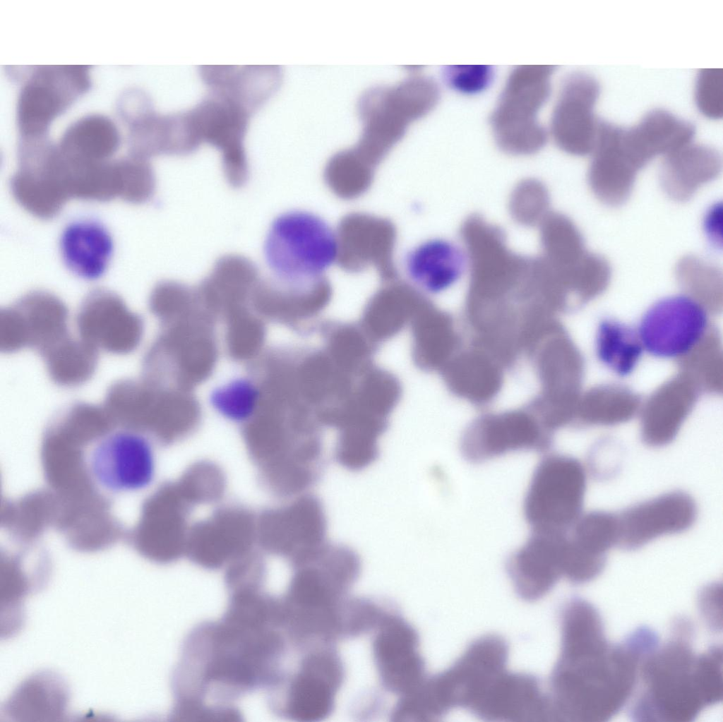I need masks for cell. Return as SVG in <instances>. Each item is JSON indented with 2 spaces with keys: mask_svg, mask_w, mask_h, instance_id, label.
I'll return each instance as SVG.
<instances>
[{
  "mask_svg": "<svg viewBox=\"0 0 723 722\" xmlns=\"http://www.w3.org/2000/svg\"><path fill=\"white\" fill-rule=\"evenodd\" d=\"M721 69H705L700 74L697 102L701 112L712 118L722 114V85Z\"/></svg>",
  "mask_w": 723,
  "mask_h": 722,
  "instance_id": "cell-28",
  "label": "cell"
},
{
  "mask_svg": "<svg viewBox=\"0 0 723 722\" xmlns=\"http://www.w3.org/2000/svg\"><path fill=\"white\" fill-rule=\"evenodd\" d=\"M118 145L119 134L114 124L102 116H90L66 131L58 148L67 161L89 164L107 162Z\"/></svg>",
  "mask_w": 723,
  "mask_h": 722,
  "instance_id": "cell-22",
  "label": "cell"
},
{
  "mask_svg": "<svg viewBox=\"0 0 723 722\" xmlns=\"http://www.w3.org/2000/svg\"><path fill=\"white\" fill-rule=\"evenodd\" d=\"M11 187L17 202L32 215L44 219L56 216L70 198L59 149L25 143Z\"/></svg>",
  "mask_w": 723,
  "mask_h": 722,
  "instance_id": "cell-12",
  "label": "cell"
},
{
  "mask_svg": "<svg viewBox=\"0 0 723 722\" xmlns=\"http://www.w3.org/2000/svg\"><path fill=\"white\" fill-rule=\"evenodd\" d=\"M84 66L40 68L23 88L18 105L20 129L27 139H36L50 121L75 97L88 88Z\"/></svg>",
  "mask_w": 723,
  "mask_h": 722,
  "instance_id": "cell-13",
  "label": "cell"
},
{
  "mask_svg": "<svg viewBox=\"0 0 723 722\" xmlns=\"http://www.w3.org/2000/svg\"><path fill=\"white\" fill-rule=\"evenodd\" d=\"M598 94V84L589 76L577 73L566 80L551 120L552 137L564 150L583 152L597 140L599 125L593 109Z\"/></svg>",
  "mask_w": 723,
  "mask_h": 722,
  "instance_id": "cell-17",
  "label": "cell"
},
{
  "mask_svg": "<svg viewBox=\"0 0 723 722\" xmlns=\"http://www.w3.org/2000/svg\"><path fill=\"white\" fill-rule=\"evenodd\" d=\"M268 668L266 648L254 633L223 618L202 623L184 644L174 675L172 716L234 721L240 716L237 703L264 688Z\"/></svg>",
  "mask_w": 723,
  "mask_h": 722,
  "instance_id": "cell-2",
  "label": "cell"
},
{
  "mask_svg": "<svg viewBox=\"0 0 723 722\" xmlns=\"http://www.w3.org/2000/svg\"><path fill=\"white\" fill-rule=\"evenodd\" d=\"M569 538L593 555L605 558L607 553L619 545L618 515L603 511L582 514L570 529Z\"/></svg>",
  "mask_w": 723,
  "mask_h": 722,
  "instance_id": "cell-24",
  "label": "cell"
},
{
  "mask_svg": "<svg viewBox=\"0 0 723 722\" xmlns=\"http://www.w3.org/2000/svg\"><path fill=\"white\" fill-rule=\"evenodd\" d=\"M261 401L257 385L246 378H235L214 389L210 402L216 411L227 420L244 423L256 414Z\"/></svg>",
  "mask_w": 723,
  "mask_h": 722,
  "instance_id": "cell-25",
  "label": "cell"
},
{
  "mask_svg": "<svg viewBox=\"0 0 723 722\" xmlns=\"http://www.w3.org/2000/svg\"><path fill=\"white\" fill-rule=\"evenodd\" d=\"M551 444L542 423L525 414H510L474 423L462 438L460 450L467 461L477 464L513 451H546Z\"/></svg>",
  "mask_w": 723,
  "mask_h": 722,
  "instance_id": "cell-15",
  "label": "cell"
},
{
  "mask_svg": "<svg viewBox=\"0 0 723 722\" xmlns=\"http://www.w3.org/2000/svg\"><path fill=\"white\" fill-rule=\"evenodd\" d=\"M709 318L705 308L683 294L663 298L642 316L638 333L653 356L674 359L689 353L704 337Z\"/></svg>",
  "mask_w": 723,
  "mask_h": 722,
  "instance_id": "cell-11",
  "label": "cell"
},
{
  "mask_svg": "<svg viewBox=\"0 0 723 722\" xmlns=\"http://www.w3.org/2000/svg\"><path fill=\"white\" fill-rule=\"evenodd\" d=\"M374 630L373 656L382 685L400 697L411 693L426 679L416 630L400 615L388 612Z\"/></svg>",
  "mask_w": 723,
  "mask_h": 722,
  "instance_id": "cell-14",
  "label": "cell"
},
{
  "mask_svg": "<svg viewBox=\"0 0 723 722\" xmlns=\"http://www.w3.org/2000/svg\"><path fill=\"white\" fill-rule=\"evenodd\" d=\"M343 677L337 651L330 644H319L282 673L268 692L269 705L279 715L296 721L321 720L332 712Z\"/></svg>",
  "mask_w": 723,
  "mask_h": 722,
  "instance_id": "cell-7",
  "label": "cell"
},
{
  "mask_svg": "<svg viewBox=\"0 0 723 722\" xmlns=\"http://www.w3.org/2000/svg\"><path fill=\"white\" fill-rule=\"evenodd\" d=\"M279 517L280 549L293 565L304 561L327 543V519L317 496L301 497Z\"/></svg>",
  "mask_w": 723,
  "mask_h": 722,
  "instance_id": "cell-21",
  "label": "cell"
},
{
  "mask_svg": "<svg viewBox=\"0 0 723 722\" xmlns=\"http://www.w3.org/2000/svg\"><path fill=\"white\" fill-rule=\"evenodd\" d=\"M63 262L74 275L96 280L106 272L114 253V241L107 229L94 219L68 224L59 240Z\"/></svg>",
  "mask_w": 723,
  "mask_h": 722,
  "instance_id": "cell-20",
  "label": "cell"
},
{
  "mask_svg": "<svg viewBox=\"0 0 723 722\" xmlns=\"http://www.w3.org/2000/svg\"><path fill=\"white\" fill-rule=\"evenodd\" d=\"M567 534L532 532L508 559L506 568L517 593L534 601L563 577L562 558Z\"/></svg>",
  "mask_w": 723,
  "mask_h": 722,
  "instance_id": "cell-18",
  "label": "cell"
},
{
  "mask_svg": "<svg viewBox=\"0 0 723 722\" xmlns=\"http://www.w3.org/2000/svg\"><path fill=\"white\" fill-rule=\"evenodd\" d=\"M596 354L599 361L621 377L631 374L644 351L638 331L613 318L598 325L595 337Z\"/></svg>",
  "mask_w": 723,
  "mask_h": 722,
  "instance_id": "cell-23",
  "label": "cell"
},
{
  "mask_svg": "<svg viewBox=\"0 0 723 722\" xmlns=\"http://www.w3.org/2000/svg\"><path fill=\"white\" fill-rule=\"evenodd\" d=\"M263 251L275 279L299 291L317 283L333 265L339 243L335 231L324 219L297 210L286 212L273 221Z\"/></svg>",
  "mask_w": 723,
  "mask_h": 722,
  "instance_id": "cell-4",
  "label": "cell"
},
{
  "mask_svg": "<svg viewBox=\"0 0 723 722\" xmlns=\"http://www.w3.org/2000/svg\"><path fill=\"white\" fill-rule=\"evenodd\" d=\"M642 691L633 709L647 721L693 720L722 700V651L712 647L696 656L677 639L649 652L640 665Z\"/></svg>",
  "mask_w": 723,
  "mask_h": 722,
  "instance_id": "cell-3",
  "label": "cell"
},
{
  "mask_svg": "<svg viewBox=\"0 0 723 722\" xmlns=\"http://www.w3.org/2000/svg\"><path fill=\"white\" fill-rule=\"evenodd\" d=\"M587 471L577 459L545 456L536 467L523 504L532 532L567 534L582 514Z\"/></svg>",
  "mask_w": 723,
  "mask_h": 722,
  "instance_id": "cell-6",
  "label": "cell"
},
{
  "mask_svg": "<svg viewBox=\"0 0 723 722\" xmlns=\"http://www.w3.org/2000/svg\"><path fill=\"white\" fill-rule=\"evenodd\" d=\"M554 68L527 65L512 71L491 117L495 139L503 150L529 155L544 145L547 134L538 114L549 97Z\"/></svg>",
  "mask_w": 723,
  "mask_h": 722,
  "instance_id": "cell-5",
  "label": "cell"
},
{
  "mask_svg": "<svg viewBox=\"0 0 723 722\" xmlns=\"http://www.w3.org/2000/svg\"><path fill=\"white\" fill-rule=\"evenodd\" d=\"M507 656V645L502 639L484 637L473 642L453 666L431 677L435 695L445 713L455 706L473 712L506 670Z\"/></svg>",
  "mask_w": 723,
  "mask_h": 722,
  "instance_id": "cell-10",
  "label": "cell"
},
{
  "mask_svg": "<svg viewBox=\"0 0 723 722\" xmlns=\"http://www.w3.org/2000/svg\"><path fill=\"white\" fill-rule=\"evenodd\" d=\"M657 644L640 629L621 644L610 645L600 617L587 602L575 600L564 610L562 647L551 677L552 718L559 721H604L631 694L640 665Z\"/></svg>",
  "mask_w": 723,
  "mask_h": 722,
  "instance_id": "cell-1",
  "label": "cell"
},
{
  "mask_svg": "<svg viewBox=\"0 0 723 722\" xmlns=\"http://www.w3.org/2000/svg\"><path fill=\"white\" fill-rule=\"evenodd\" d=\"M510 202L514 218L524 224H534L548 215V195L544 188L535 181H527L515 188ZM510 200V201H511Z\"/></svg>",
  "mask_w": 723,
  "mask_h": 722,
  "instance_id": "cell-26",
  "label": "cell"
},
{
  "mask_svg": "<svg viewBox=\"0 0 723 722\" xmlns=\"http://www.w3.org/2000/svg\"><path fill=\"white\" fill-rule=\"evenodd\" d=\"M438 97L436 84L424 77L369 90L359 101L364 124L360 147L378 150L388 148L400 138L410 122L434 108Z\"/></svg>",
  "mask_w": 723,
  "mask_h": 722,
  "instance_id": "cell-8",
  "label": "cell"
},
{
  "mask_svg": "<svg viewBox=\"0 0 723 722\" xmlns=\"http://www.w3.org/2000/svg\"><path fill=\"white\" fill-rule=\"evenodd\" d=\"M448 84L454 90L467 94L484 90L491 83L492 68L489 66H449L444 72Z\"/></svg>",
  "mask_w": 723,
  "mask_h": 722,
  "instance_id": "cell-27",
  "label": "cell"
},
{
  "mask_svg": "<svg viewBox=\"0 0 723 722\" xmlns=\"http://www.w3.org/2000/svg\"><path fill=\"white\" fill-rule=\"evenodd\" d=\"M90 475L102 489L112 493L143 491L155 481L157 457L145 435L121 429L100 438L88 457Z\"/></svg>",
  "mask_w": 723,
  "mask_h": 722,
  "instance_id": "cell-9",
  "label": "cell"
},
{
  "mask_svg": "<svg viewBox=\"0 0 723 722\" xmlns=\"http://www.w3.org/2000/svg\"><path fill=\"white\" fill-rule=\"evenodd\" d=\"M469 263L467 251L453 242L426 240L405 255L403 265L409 279L421 289L439 293L461 277Z\"/></svg>",
  "mask_w": 723,
  "mask_h": 722,
  "instance_id": "cell-19",
  "label": "cell"
},
{
  "mask_svg": "<svg viewBox=\"0 0 723 722\" xmlns=\"http://www.w3.org/2000/svg\"><path fill=\"white\" fill-rule=\"evenodd\" d=\"M697 517L694 500L671 491L638 503L618 515L619 545L640 548L660 537L687 530Z\"/></svg>",
  "mask_w": 723,
  "mask_h": 722,
  "instance_id": "cell-16",
  "label": "cell"
}]
</instances>
